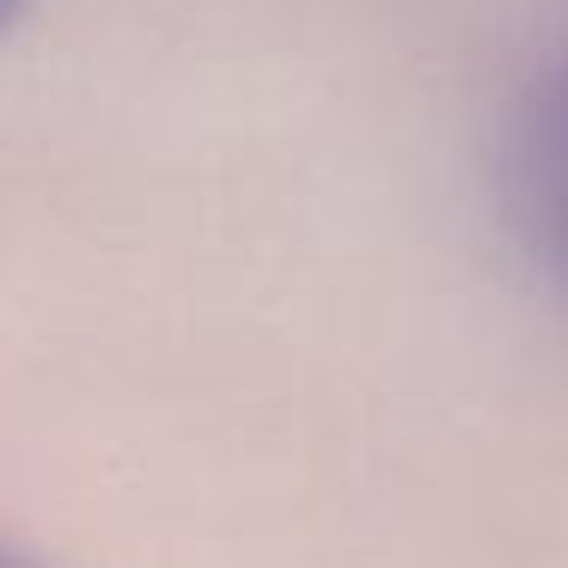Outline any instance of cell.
I'll list each match as a JSON object with an SVG mask.
<instances>
[{
    "instance_id": "cell-2",
    "label": "cell",
    "mask_w": 568,
    "mask_h": 568,
    "mask_svg": "<svg viewBox=\"0 0 568 568\" xmlns=\"http://www.w3.org/2000/svg\"><path fill=\"white\" fill-rule=\"evenodd\" d=\"M0 568H62V562H50L43 550H31L19 538H0Z\"/></svg>"
},
{
    "instance_id": "cell-3",
    "label": "cell",
    "mask_w": 568,
    "mask_h": 568,
    "mask_svg": "<svg viewBox=\"0 0 568 568\" xmlns=\"http://www.w3.org/2000/svg\"><path fill=\"white\" fill-rule=\"evenodd\" d=\"M19 7H26V0H0V31H7V26L19 19Z\"/></svg>"
},
{
    "instance_id": "cell-1",
    "label": "cell",
    "mask_w": 568,
    "mask_h": 568,
    "mask_svg": "<svg viewBox=\"0 0 568 568\" xmlns=\"http://www.w3.org/2000/svg\"><path fill=\"white\" fill-rule=\"evenodd\" d=\"M507 178H514L519 233L568 287V43L519 111Z\"/></svg>"
}]
</instances>
